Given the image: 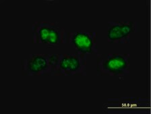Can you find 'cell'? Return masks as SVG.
I'll use <instances>...</instances> for the list:
<instances>
[{"mask_svg":"<svg viewBox=\"0 0 151 114\" xmlns=\"http://www.w3.org/2000/svg\"><path fill=\"white\" fill-rule=\"evenodd\" d=\"M138 23L136 21L109 22L107 36L109 43L127 44L130 41V36L138 32Z\"/></svg>","mask_w":151,"mask_h":114,"instance_id":"obj_7","label":"cell"},{"mask_svg":"<svg viewBox=\"0 0 151 114\" xmlns=\"http://www.w3.org/2000/svg\"><path fill=\"white\" fill-rule=\"evenodd\" d=\"M32 43L54 47L68 43L67 32L58 22L37 21L32 25Z\"/></svg>","mask_w":151,"mask_h":114,"instance_id":"obj_1","label":"cell"},{"mask_svg":"<svg viewBox=\"0 0 151 114\" xmlns=\"http://www.w3.org/2000/svg\"><path fill=\"white\" fill-rule=\"evenodd\" d=\"M87 55L76 53L58 54L52 76H86Z\"/></svg>","mask_w":151,"mask_h":114,"instance_id":"obj_3","label":"cell"},{"mask_svg":"<svg viewBox=\"0 0 151 114\" xmlns=\"http://www.w3.org/2000/svg\"><path fill=\"white\" fill-rule=\"evenodd\" d=\"M130 55L127 53L98 54L96 66L99 74L109 76H126L129 73Z\"/></svg>","mask_w":151,"mask_h":114,"instance_id":"obj_2","label":"cell"},{"mask_svg":"<svg viewBox=\"0 0 151 114\" xmlns=\"http://www.w3.org/2000/svg\"><path fill=\"white\" fill-rule=\"evenodd\" d=\"M97 35L98 33L94 30H81L68 32V43L72 45L78 53L87 56L97 54Z\"/></svg>","mask_w":151,"mask_h":114,"instance_id":"obj_6","label":"cell"},{"mask_svg":"<svg viewBox=\"0 0 151 114\" xmlns=\"http://www.w3.org/2000/svg\"><path fill=\"white\" fill-rule=\"evenodd\" d=\"M150 99L140 97H122L108 99L103 104L105 111L110 113H135L150 109Z\"/></svg>","mask_w":151,"mask_h":114,"instance_id":"obj_5","label":"cell"},{"mask_svg":"<svg viewBox=\"0 0 151 114\" xmlns=\"http://www.w3.org/2000/svg\"><path fill=\"white\" fill-rule=\"evenodd\" d=\"M58 54H30L22 61V72L29 76H52Z\"/></svg>","mask_w":151,"mask_h":114,"instance_id":"obj_4","label":"cell"}]
</instances>
